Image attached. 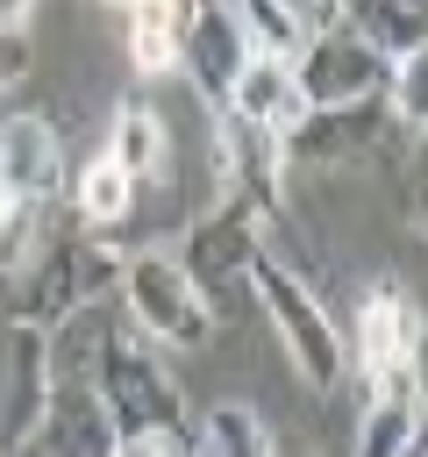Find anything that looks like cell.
<instances>
[{"label":"cell","instance_id":"5b68a950","mask_svg":"<svg viewBox=\"0 0 428 457\" xmlns=\"http://www.w3.org/2000/svg\"><path fill=\"white\" fill-rule=\"evenodd\" d=\"M285 71H292L307 114H328V107H364V100H378L392 64H385L357 29H321V36H307V43L285 57Z\"/></svg>","mask_w":428,"mask_h":457},{"label":"cell","instance_id":"277c9868","mask_svg":"<svg viewBox=\"0 0 428 457\" xmlns=\"http://www.w3.org/2000/svg\"><path fill=\"white\" fill-rule=\"evenodd\" d=\"M114 286H121L143 343H157V350H207V343H214V307H207V293L178 271V257H164V250H128Z\"/></svg>","mask_w":428,"mask_h":457},{"label":"cell","instance_id":"4fadbf2b","mask_svg":"<svg viewBox=\"0 0 428 457\" xmlns=\"http://www.w3.org/2000/svg\"><path fill=\"white\" fill-rule=\"evenodd\" d=\"M136 186H157L164 171H171V129H164V114L143 100V93H128L121 107H114V121H107V143H100Z\"/></svg>","mask_w":428,"mask_h":457},{"label":"cell","instance_id":"d6986e66","mask_svg":"<svg viewBox=\"0 0 428 457\" xmlns=\"http://www.w3.org/2000/svg\"><path fill=\"white\" fill-rule=\"evenodd\" d=\"M29 79V36H0V100Z\"/></svg>","mask_w":428,"mask_h":457},{"label":"cell","instance_id":"52a82bcc","mask_svg":"<svg viewBox=\"0 0 428 457\" xmlns=\"http://www.w3.org/2000/svg\"><path fill=\"white\" fill-rule=\"evenodd\" d=\"M0 457H114V428H107V407H100L93 378L86 371H57L36 428L21 443H7Z\"/></svg>","mask_w":428,"mask_h":457},{"label":"cell","instance_id":"8992f818","mask_svg":"<svg viewBox=\"0 0 428 457\" xmlns=\"http://www.w3.org/2000/svg\"><path fill=\"white\" fill-rule=\"evenodd\" d=\"M264 250V214L257 207H243L235 193H221L193 228H185V250H178V271L207 293V307L221 300V293H235L243 278H250V257Z\"/></svg>","mask_w":428,"mask_h":457},{"label":"cell","instance_id":"30bf717a","mask_svg":"<svg viewBox=\"0 0 428 457\" xmlns=\"http://www.w3.org/2000/svg\"><path fill=\"white\" fill-rule=\"evenodd\" d=\"M250 50H257V43L243 36V21H235L228 0H193V14H185V29H178V57H171V71H185L193 93H200L207 107H221V93H228V79L243 71Z\"/></svg>","mask_w":428,"mask_h":457},{"label":"cell","instance_id":"ffe728a7","mask_svg":"<svg viewBox=\"0 0 428 457\" xmlns=\"http://www.w3.org/2000/svg\"><path fill=\"white\" fill-rule=\"evenodd\" d=\"M29 14L36 0H0V36H29Z\"/></svg>","mask_w":428,"mask_h":457},{"label":"cell","instance_id":"5bb4252c","mask_svg":"<svg viewBox=\"0 0 428 457\" xmlns=\"http://www.w3.org/2000/svg\"><path fill=\"white\" fill-rule=\"evenodd\" d=\"M350 457H421V378H407L392 393H371Z\"/></svg>","mask_w":428,"mask_h":457},{"label":"cell","instance_id":"6da1fadb","mask_svg":"<svg viewBox=\"0 0 428 457\" xmlns=\"http://www.w3.org/2000/svg\"><path fill=\"white\" fill-rule=\"evenodd\" d=\"M243 286L257 293V307H264L285 364L300 371V386H307V393H335V386L350 378V350H342V328H335V314L321 307V293H314L285 257H271V250L250 257V278H243Z\"/></svg>","mask_w":428,"mask_h":457},{"label":"cell","instance_id":"ac0fdd59","mask_svg":"<svg viewBox=\"0 0 428 457\" xmlns=\"http://www.w3.org/2000/svg\"><path fill=\"white\" fill-rule=\"evenodd\" d=\"M114 457H193V436H121Z\"/></svg>","mask_w":428,"mask_h":457},{"label":"cell","instance_id":"7a4b0ae2","mask_svg":"<svg viewBox=\"0 0 428 457\" xmlns=\"http://www.w3.org/2000/svg\"><path fill=\"white\" fill-rule=\"evenodd\" d=\"M100 407H107V428L114 443L121 436H193V414H185V393L178 378L164 371L157 343L128 336V328H107L93 343V364H86Z\"/></svg>","mask_w":428,"mask_h":457},{"label":"cell","instance_id":"7c38bea8","mask_svg":"<svg viewBox=\"0 0 428 457\" xmlns=\"http://www.w3.org/2000/svg\"><path fill=\"white\" fill-rule=\"evenodd\" d=\"M64 143L43 114H7L0 121V193L14 200H57L64 193Z\"/></svg>","mask_w":428,"mask_h":457},{"label":"cell","instance_id":"3957f363","mask_svg":"<svg viewBox=\"0 0 428 457\" xmlns=\"http://www.w3.org/2000/svg\"><path fill=\"white\" fill-rule=\"evenodd\" d=\"M121 243L107 236H50L36 250V264L21 271V293L7 307V328H36V336H64L114 278H121Z\"/></svg>","mask_w":428,"mask_h":457},{"label":"cell","instance_id":"ba28073f","mask_svg":"<svg viewBox=\"0 0 428 457\" xmlns=\"http://www.w3.org/2000/svg\"><path fill=\"white\" fill-rule=\"evenodd\" d=\"M385 143H392V114H385V100H364V107L307 114L278 150H285V164H300V171H357V164H371Z\"/></svg>","mask_w":428,"mask_h":457},{"label":"cell","instance_id":"7402d4cb","mask_svg":"<svg viewBox=\"0 0 428 457\" xmlns=\"http://www.w3.org/2000/svg\"><path fill=\"white\" fill-rule=\"evenodd\" d=\"M278 457H285V450H278Z\"/></svg>","mask_w":428,"mask_h":457},{"label":"cell","instance_id":"44dd1931","mask_svg":"<svg viewBox=\"0 0 428 457\" xmlns=\"http://www.w3.org/2000/svg\"><path fill=\"white\" fill-rule=\"evenodd\" d=\"M107 7H121V14H128V0H107Z\"/></svg>","mask_w":428,"mask_h":457},{"label":"cell","instance_id":"9a60e30c","mask_svg":"<svg viewBox=\"0 0 428 457\" xmlns=\"http://www.w3.org/2000/svg\"><path fill=\"white\" fill-rule=\"evenodd\" d=\"M193 457H278V443H271V428H264L257 407L214 400V407L193 421Z\"/></svg>","mask_w":428,"mask_h":457},{"label":"cell","instance_id":"9c48e42d","mask_svg":"<svg viewBox=\"0 0 428 457\" xmlns=\"http://www.w3.org/2000/svg\"><path fill=\"white\" fill-rule=\"evenodd\" d=\"M342 350L357 357V371L371 378V393H392V386L421 378V321H414V307H407L392 286L364 293V307H357V336H350Z\"/></svg>","mask_w":428,"mask_h":457},{"label":"cell","instance_id":"8fae6325","mask_svg":"<svg viewBox=\"0 0 428 457\" xmlns=\"http://www.w3.org/2000/svg\"><path fill=\"white\" fill-rule=\"evenodd\" d=\"M221 114H235L243 129H264V136H292L300 121H307V100H300V86H292V71H285V57H271V50H250L243 57V71L228 79V93H221Z\"/></svg>","mask_w":428,"mask_h":457},{"label":"cell","instance_id":"e0dca14e","mask_svg":"<svg viewBox=\"0 0 428 457\" xmlns=\"http://www.w3.org/2000/svg\"><path fill=\"white\" fill-rule=\"evenodd\" d=\"M71 200H78V214H86L93 228H114V221L136 207V179H128L107 150H93V157L78 164V179H71Z\"/></svg>","mask_w":428,"mask_h":457},{"label":"cell","instance_id":"2e32d148","mask_svg":"<svg viewBox=\"0 0 428 457\" xmlns=\"http://www.w3.org/2000/svg\"><path fill=\"white\" fill-rule=\"evenodd\" d=\"M50 236H57V200H14V193H0V278H21Z\"/></svg>","mask_w":428,"mask_h":457}]
</instances>
